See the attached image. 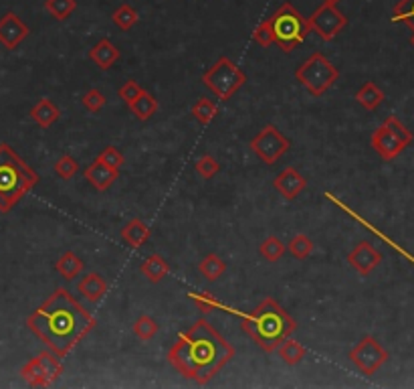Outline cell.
Instances as JSON below:
<instances>
[{"instance_id":"cell-28","label":"cell","mask_w":414,"mask_h":389,"mask_svg":"<svg viewBox=\"0 0 414 389\" xmlns=\"http://www.w3.org/2000/svg\"><path fill=\"white\" fill-rule=\"evenodd\" d=\"M190 112H192V116L196 118L202 126H208V124L214 120V116L219 114V108H216V104H214L212 99H208V97H198V99L192 104Z\"/></svg>"},{"instance_id":"cell-11","label":"cell","mask_w":414,"mask_h":389,"mask_svg":"<svg viewBox=\"0 0 414 389\" xmlns=\"http://www.w3.org/2000/svg\"><path fill=\"white\" fill-rule=\"evenodd\" d=\"M388 351L384 349L380 343H378L374 337H364L362 341H360L358 345L354 347V349L350 351V359H352V363L356 365V369L360 373H364V375H374L386 361H388Z\"/></svg>"},{"instance_id":"cell-40","label":"cell","mask_w":414,"mask_h":389,"mask_svg":"<svg viewBox=\"0 0 414 389\" xmlns=\"http://www.w3.org/2000/svg\"><path fill=\"white\" fill-rule=\"evenodd\" d=\"M144 92H146V90H144L135 79H128V81L119 87V92H117V94H119V99H124L128 106H132L133 101L142 96Z\"/></svg>"},{"instance_id":"cell-10","label":"cell","mask_w":414,"mask_h":389,"mask_svg":"<svg viewBox=\"0 0 414 389\" xmlns=\"http://www.w3.org/2000/svg\"><path fill=\"white\" fill-rule=\"evenodd\" d=\"M307 24H309V31H313L321 41L330 43L348 27V17L339 10L338 6L321 4L320 8L313 10L311 17H307Z\"/></svg>"},{"instance_id":"cell-17","label":"cell","mask_w":414,"mask_h":389,"mask_svg":"<svg viewBox=\"0 0 414 389\" xmlns=\"http://www.w3.org/2000/svg\"><path fill=\"white\" fill-rule=\"evenodd\" d=\"M77 290L79 294L87 300V302H99L105 294H108V282L103 280V276L101 274H85L83 278H81V282L77 284Z\"/></svg>"},{"instance_id":"cell-8","label":"cell","mask_w":414,"mask_h":389,"mask_svg":"<svg viewBox=\"0 0 414 389\" xmlns=\"http://www.w3.org/2000/svg\"><path fill=\"white\" fill-rule=\"evenodd\" d=\"M63 371H65V367H63V363L59 361L55 353L43 351L20 369V377L31 388H49L63 375Z\"/></svg>"},{"instance_id":"cell-2","label":"cell","mask_w":414,"mask_h":389,"mask_svg":"<svg viewBox=\"0 0 414 389\" xmlns=\"http://www.w3.org/2000/svg\"><path fill=\"white\" fill-rule=\"evenodd\" d=\"M235 359V349L207 318L180 332L168 351V363L182 377L205 386Z\"/></svg>"},{"instance_id":"cell-34","label":"cell","mask_w":414,"mask_h":389,"mask_svg":"<svg viewBox=\"0 0 414 389\" xmlns=\"http://www.w3.org/2000/svg\"><path fill=\"white\" fill-rule=\"evenodd\" d=\"M194 169H196L198 176H200V178H205V181H210V178H214V176L221 173V164H219V160L210 155L200 156V158L196 160Z\"/></svg>"},{"instance_id":"cell-35","label":"cell","mask_w":414,"mask_h":389,"mask_svg":"<svg viewBox=\"0 0 414 389\" xmlns=\"http://www.w3.org/2000/svg\"><path fill=\"white\" fill-rule=\"evenodd\" d=\"M105 101H108V99H105L103 92H101L99 87H91L89 92H85V94L81 96L83 108H85L87 112H91V114H99V112L103 110Z\"/></svg>"},{"instance_id":"cell-27","label":"cell","mask_w":414,"mask_h":389,"mask_svg":"<svg viewBox=\"0 0 414 389\" xmlns=\"http://www.w3.org/2000/svg\"><path fill=\"white\" fill-rule=\"evenodd\" d=\"M130 110H132L133 116L138 118V120L148 122V120L158 112V99L151 96L150 92H144V94L130 106Z\"/></svg>"},{"instance_id":"cell-1","label":"cell","mask_w":414,"mask_h":389,"mask_svg":"<svg viewBox=\"0 0 414 389\" xmlns=\"http://www.w3.org/2000/svg\"><path fill=\"white\" fill-rule=\"evenodd\" d=\"M97 320L67 288H57L27 318V327L59 359L67 357L94 331Z\"/></svg>"},{"instance_id":"cell-32","label":"cell","mask_w":414,"mask_h":389,"mask_svg":"<svg viewBox=\"0 0 414 389\" xmlns=\"http://www.w3.org/2000/svg\"><path fill=\"white\" fill-rule=\"evenodd\" d=\"M188 298L196 304V309L202 314H210L216 309H223L221 300H216L212 292H188Z\"/></svg>"},{"instance_id":"cell-33","label":"cell","mask_w":414,"mask_h":389,"mask_svg":"<svg viewBox=\"0 0 414 389\" xmlns=\"http://www.w3.org/2000/svg\"><path fill=\"white\" fill-rule=\"evenodd\" d=\"M285 243H283L279 237H275V235H271V237H267L263 243L259 246V253L263 255L267 262H279L283 257V253H285Z\"/></svg>"},{"instance_id":"cell-13","label":"cell","mask_w":414,"mask_h":389,"mask_svg":"<svg viewBox=\"0 0 414 389\" xmlns=\"http://www.w3.org/2000/svg\"><path fill=\"white\" fill-rule=\"evenodd\" d=\"M370 144H372V148H374L378 155H380L382 160H394L396 156L400 155L404 148H408V146H406L400 138L396 136L394 132H392L386 124H382L380 128L374 130Z\"/></svg>"},{"instance_id":"cell-43","label":"cell","mask_w":414,"mask_h":389,"mask_svg":"<svg viewBox=\"0 0 414 389\" xmlns=\"http://www.w3.org/2000/svg\"><path fill=\"white\" fill-rule=\"evenodd\" d=\"M411 45L414 47V29H413V37H411Z\"/></svg>"},{"instance_id":"cell-3","label":"cell","mask_w":414,"mask_h":389,"mask_svg":"<svg viewBox=\"0 0 414 389\" xmlns=\"http://www.w3.org/2000/svg\"><path fill=\"white\" fill-rule=\"evenodd\" d=\"M237 316L245 334L267 353H273L281 345V341L297 331V323L275 298H265L259 306H255V311L246 314L237 312Z\"/></svg>"},{"instance_id":"cell-26","label":"cell","mask_w":414,"mask_h":389,"mask_svg":"<svg viewBox=\"0 0 414 389\" xmlns=\"http://www.w3.org/2000/svg\"><path fill=\"white\" fill-rule=\"evenodd\" d=\"M112 20L115 22V27L117 29H121V31H132L133 27L138 24V20H140V15H138V10L133 8L130 2H124L121 6H117L115 10H113Z\"/></svg>"},{"instance_id":"cell-23","label":"cell","mask_w":414,"mask_h":389,"mask_svg":"<svg viewBox=\"0 0 414 389\" xmlns=\"http://www.w3.org/2000/svg\"><path fill=\"white\" fill-rule=\"evenodd\" d=\"M384 99H386L384 92L378 87L374 81H366V83L360 87L358 92H356V101H358L364 110H368V112H374V110H378V108H380V104H382Z\"/></svg>"},{"instance_id":"cell-5","label":"cell","mask_w":414,"mask_h":389,"mask_svg":"<svg viewBox=\"0 0 414 389\" xmlns=\"http://www.w3.org/2000/svg\"><path fill=\"white\" fill-rule=\"evenodd\" d=\"M269 20H271V29H273V41L281 47L283 53H291L309 35L307 19L291 2H283L281 6L269 17Z\"/></svg>"},{"instance_id":"cell-15","label":"cell","mask_w":414,"mask_h":389,"mask_svg":"<svg viewBox=\"0 0 414 389\" xmlns=\"http://www.w3.org/2000/svg\"><path fill=\"white\" fill-rule=\"evenodd\" d=\"M273 187H275L287 201H293V199H297L300 193L307 187V181H305V176H303L297 169L287 167L285 171H281L279 175L275 176Z\"/></svg>"},{"instance_id":"cell-39","label":"cell","mask_w":414,"mask_h":389,"mask_svg":"<svg viewBox=\"0 0 414 389\" xmlns=\"http://www.w3.org/2000/svg\"><path fill=\"white\" fill-rule=\"evenodd\" d=\"M97 160H101L103 164H108V167H112V169H121L124 167V162H126V158L124 155L119 153V148H115V146H105L99 155H97Z\"/></svg>"},{"instance_id":"cell-6","label":"cell","mask_w":414,"mask_h":389,"mask_svg":"<svg viewBox=\"0 0 414 389\" xmlns=\"http://www.w3.org/2000/svg\"><path fill=\"white\" fill-rule=\"evenodd\" d=\"M295 79L311 96H323L339 79L338 67L323 53H313L295 69Z\"/></svg>"},{"instance_id":"cell-31","label":"cell","mask_w":414,"mask_h":389,"mask_svg":"<svg viewBox=\"0 0 414 389\" xmlns=\"http://www.w3.org/2000/svg\"><path fill=\"white\" fill-rule=\"evenodd\" d=\"M158 323L148 316V314H142V316H138L135 318V323H133V334L140 339V341H151L156 334H158Z\"/></svg>"},{"instance_id":"cell-42","label":"cell","mask_w":414,"mask_h":389,"mask_svg":"<svg viewBox=\"0 0 414 389\" xmlns=\"http://www.w3.org/2000/svg\"><path fill=\"white\" fill-rule=\"evenodd\" d=\"M338 2L341 0H323V4H332V6H338Z\"/></svg>"},{"instance_id":"cell-41","label":"cell","mask_w":414,"mask_h":389,"mask_svg":"<svg viewBox=\"0 0 414 389\" xmlns=\"http://www.w3.org/2000/svg\"><path fill=\"white\" fill-rule=\"evenodd\" d=\"M384 124H386V126H388V128H390V130H392L396 136L400 138L406 146H411V144H413V132H411V130H408V128L398 120V118L388 116L386 120H384Z\"/></svg>"},{"instance_id":"cell-29","label":"cell","mask_w":414,"mask_h":389,"mask_svg":"<svg viewBox=\"0 0 414 389\" xmlns=\"http://www.w3.org/2000/svg\"><path fill=\"white\" fill-rule=\"evenodd\" d=\"M287 250H289V253H291L295 260H307V257L313 253V250H316V243L311 241L309 235L297 234L291 241H289Z\"/></svg>"},{"instance_id":"cell-38","label":"cell","mask_w":414,"mask_h":389,"mask_svg":"<svg viewBox=\"0 0 414 389\" xmlns=\"http://www.w3.org/2000/svg\"><path fill=\"white\" fill-rule=\"evenodd\" d=\"M253 41L257 43V45H261V47H271L275 41H273V29H271V20L265 19L261 20L257 27H255V31H253Z\"/></svg>"},{"instance_id":"cell-19","label":"cell","mask_w":414,"mask_h":389,"mask_svg":"<svg viewBox=\"0 0 414 389\" xmlns=\"http://www.w3.org/2000/svg\"><path fill=\"white\" fill-rule=\"evenodd\" d=\"M150 235L151 229L148 227V223L142 221V219H130V221L121 227V239H124L130 248H133V250L146 246L148 239H150Z\"/></svg>"},{"instance_id":"cell-18","label":"cell","mask_w":414,"mask_h":389,"mask_svg":"<svg viewBox=\"0 0 414 389\" xmlns=\"http://www.w3.org/2000/svg\"><path fill=\"white\" fill-rule=\"evenodd\" d=\"M89 59L99 69L105 71V69H112L113 65L119 61V49L110 39H99L89 49Z\"/></svg>"},{"instance_id":"cell-9","label":"cell","mask_w":414,"mask_h":389,"mask_svg":"<svg viewBox=\"0 0 414 389\" xmlns=\"http://www.w3.org/2000/svg\"><path fill=\"white\" fill-rule=\"evenodd\" d=\"M249 146L255 155L263 160L265 164H275L291 148V140L283 136L277 126L267 124L263 130L251 140Z\"/></svg>"},{"instance_id":"cell-16","label":"cell","mask_w":414,"mask_h":389,"mask_svg":"<svg viewBox=\"0 0 414 389\" xmlns=\"http://www.w3.org/2000/svg\"><path fill=\"white\" fill-rule=\"evenodd\" d=\"M83 175H85L87 183L94 187L95 191H108L113 183L119 178V171L108 167V164H103L101 160L95 158L91 164H87V169H85Z\"/></svg>"},{"instance_id":"cell-4","label":"cell","mask_w":414,"mask_h":389,"mask_svg":"<svg viewBox=\"0 0 414 389\" xmlns=\"http://www.w3.org/2000/svg\"><path fill=\"white\" fill-rule=\"evenodd\" d=\"M38 183V175L6 142L0 144V213L13 211Z\"/></svg>"},{"instance_id":"cell-22","label":"cell","mask_w":414,"mask_h":389,"mask_svg":"<svg viewBox=\"0 0 414 389\" xmlns=\"http://www.w3.org/2000/svg\"><path fill=\"white\" fill-rule=\"evenodd\" d=\"M55 270L61 274L63 280L71 282V280H75L77 276L85 270V262L75 252H65L57 260Z\"/></svg>"},{"instance_id":"cell-36","label":"cell","mask_w":414,"mask_h":389,"mask_svg":"<svg viewBox=\"0 0 414 389\" xmlns=\"http://www.w3.org/2000/svg\"><path fill=\"white\" fill-rule=\"evenodd\" d=\"M79 173V164L71 155H63L55 162V175L63 181H71Z\"/></svg>"},{"instance_id":"cell-30","label":"cell","mask_w":414,"mask_h":389,"mask_svg":"<svg viewBox=\"0 0 414 389\" xmlns=\"http://www.w3.org/2000/svg\"><path fill=\"white\" fill-rule=\"evenodd\" d=\"M47 13L57 20H67L77 8L75 0H45Z\"/></svg>"},{"instance_id":"cell-12","label":"cell","mask_w":414,"mask_h":389,"mask_svg":"<svg viewBox=\"0 0 414 389\" xmlns=\"http://www.w3.org/2000/svg\"><path fill=\"white\" fill-rule=\"evenodd\" d=\"M31 35L29 24H24V20L20 19L17 13L8 10L0 17V45L8 51L19 49L22 41Z\"/></svg>"},{"instance_id":"cell-24","label":"cell","mask_w":414,"mask_h":389,"mask_svg":"<svg viewBox=\"0 0 414 389\" xmlns=\"http://www.w3.org/2000/svg\"><path fill=\"white\" fill-rule=\"evenodd\" d=\"M198 272L202 278H207L208 282H216L226 272V264L223 262V257H219L216 253H208L200 260Z\"/></svg>"},{"instance_id":"cell-25","label":"cell","mask_w":414,"mask_h":389,"mask_svg":"<svg viewBox=\"0 0 414 389\" xmlns=\"http://www.w3.org/2000/svg\"><path fill=\"white\" fill-rule=\"evenodd\" d=\"M275 351L279 353L283 363L289 365V367L302 363L303 357H305V349H303L302 343H297V341H293V339H289V337H287L285 341H281V345Z\"/></svg>"},{"instance_id":"cell-21","label":"cell","mask_w":414,"mask_h":389,"mask_svg":"<svg viewBox=\"0 0 414 389\" xmlns=\"http://www.w3.org/2000/svg\"><path fill=\"white\" fill-rule=\"evenodd\" d=\"M140 272L144 274L151 284H158V282H162V280L168 276L170 266L168 262H166L160 253H151V255H148V257L142 262Z\"/></svg>"},{"instance_id":"cell-20","label":"cell","mask_w":414,"mask_h":389,"mask_svg":"<svg viewBox=\"0 0 414 389\" xmlns=\"http://www.w3.org/2000/svg\"><path fill=\"white\" fill-rule=\"evenodd\" d=\"M31 118L40 128H51L57 120L61 118V110L49 97H40L37 104L31 108Z\"/></svg>"},{"instance_id":"cell-7","label":"cell","mask_w":414,"mask_h":389,"mask_svg":"<svg viewBox=\"0 0 414 389\" xmlns=\"http://www.w3.org/2000/svg\"><path fill=\"white\" fill-rule=\"evenodd\" d=\"M202 83L219 99H230L246 83V73L228 57H219L216 63L202 73Z\"/></svg>"},{"instance_id":"cell-37","label":"cell","mask_w":414,"mask_h":389,"mask_svg":"<svg viewBox=\"0 0 414 389\" xmlns=\"http://www.w3.org/2000/svg\"><path fill=\"white\" fill-rule=\"evenodd\" d=\"M392 22H404L414 29V0H400L392 10Z\"/></svg>"},{"instance_id":"cell-14","label":"cell","mask_w":414,"mask_h":389,"mask_svg":"<svg viewBox=\"0 0 414 389\" xmlns=\"http://www.w3.org/2000/svg\"><path fill=\"white\" fill-rule=\"evenodd\" d=\"M382 262V253L378 252L374 246H370L368 241H360L358 246L348 253V264L360 274V276H368L376 270Z\"/></svg>"}]
</instances>
